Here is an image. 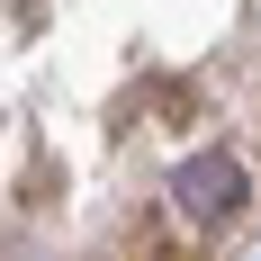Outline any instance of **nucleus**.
<instances>
[{"mask_svg": "<svg viewBox=\"0 0 261 261\" xmlns=\"http://www.w3.org/2000/svg\"><path fill=\"white\" fill-rule=\"evenodd\" d=\"M252 171H261V135H252Z\"/></svg>", "mask_w": 261, "mask_h": 261, "instance_id": "obj_2", "label": "nucleus"}, {"mask_svg": "<svg viewBox=\"0 0 261 261\" xmlns=\"http://www.w3.org/2000/svg\"><path fill=\"white\" fill-rule=\"evenodd\" d=\"M252 198H261V171H252L243 153H225V144H207L198 162L171 171V198H162V207L180 216V225H198V234H225Z\"/></svg>", "mask_w": 261, "mask_h": 261, "instance_id": "obj_1", "label": "nucleus"}]
</instances>
